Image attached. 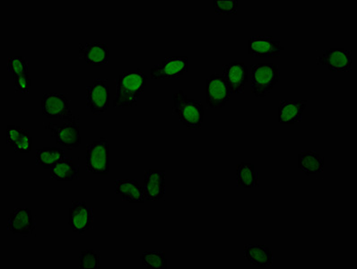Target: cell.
Returning <instances> with one entry per match:
<instances>
[{"label":"cell","mask_w":357,"mask_h":269,"mask_svg":"<svg viewBox=\"0 0 357 269\" xmlns=\"http://www.w3.org/2000/svg\"><path fill=\"white\" fill-rule=\"evenodd\" d=\"M36 229V219L29 208H15L9 215L8 230L14 236H32Z\"/></svg>","instance_id":"12"},{"label":"cell","mask_w":357,"mask_h":269,"mask_svg":"<svg viewBox=\"0 0 357 269\" xmlns=\"http://www.w3.org/2000/svg\"><path fill=\"white\" fill-rule=\"evenodd\" d=\"M231 92L220 72L212 74L206 84V102L208 108H223L230 102Z\"/></svg>","instance_id":"6"},{"label":"cell","mask_w":357,"mask_h":269,"mask_svg":"<svg viewBox=\"0 0 357 269\" xmlns=\"http://www.w3.org/2000/svg\"><path fill=\"white\" fill-rule=\"evenodd\" d=\"M283 52L280 42L272 36H252L248 42V54L252 58H278Z\"/></svg>","instance_id":"10"},{"label":"cell","mask_w":357,"mask_h":269,"mask_svg":"<svg viewBox=\"0 0 357 269\" xmlns=\"http://www.w3.org/2000/svg\"><path fill=\"white\" fill-rule=\"evenodd\" d=\"M319 64L326 66L331 72H351L353 67L352 52L346 49H326L316 59Z\"/></svg>","instance_id":"11"},{"label":"cell","mask_w":357,"mask_h":269,"mask_svg":"<svg viewBox=\"0 0 357 269\" xmlns=\"http://www.w3.org/2000/svg\"><path fill=\"white\" fill-rule=\"evenodd\" d=\"M79 53L86 64L102 67L108 63L109 49L107 43H89L79 45Z\"/></svg>","instance_id":"17"},{"label":"cell","mask_w":357,"mask_h":269,"mask_svg":"<svg viewBox=\"0 0 357 269\" xmlns=\"http://www.w3.org/2000/svg\"><path fill=\"white\" fill-rule=\"evenodd\" d=\"M115 193L121 197L123 201L143 203L144 190L139 181L134 179L115 180Z\"/></svg>","instance_id":"19"},{"label":"cell","mask_w":357,"mask_h":269,"mask_svg":"<svg viewBox=\"0 0 357 269\" xmlns=\"http://www.w3.org/2000/svg\"><path fill=\"white\" fill-rule=\"evenodd\" d=\"M43 114L47 118L77 121L67 96L57 92L47 93L42 100Z\"/></svg>","instance_id":"5"},{"label":"cell","mask_w":357,"mask_h":269,"mask_svg":"<svg viewBox=\"0 0 357 269\" xmlns=\"http://www.w3.org/2000/svg\"><path fill=\"white\" fill-rule=\"evenodd\" d=\"M147 77L139 68L123 72L116 79L114 108H130L136 105L146 87Z\"/></svg>","instance_id":"1"},{"label":"cell","mask_w":357,"mask_h":269,"mask_svg":"<svg viewBox=\"0 0 357 269\" xmlns=\"http://www.w3.org/2000/svg\"><path fill=\"white\" fill-rule=\"evenodd\" d=\"M244 256L257 268H265L273 265V252L264 244H247L244 247Z\"/></svg>","instance_id":"18"},{"label":"cell","mask_w":357,"mask_h":269,"mask_svg":"<svg viewBox=\"0 0 357 269\" xmlns=\"http://www.w3.org/2000/svg\"><path fill=\"white\" fill-rule=\"evenodd\" d=\"M52 180L58 181H73L79 179V167L71 159L65 158L50 170Z\"/></svg>","instance_id":"21"},{"label":"cell","mask_w":357,"mask_h":269,"mask_svg":"<svg viewBox=\"0 0 357 269\" xmlns=\"http://www.w3.org/2000/svg\"><path fill=\"white\" fill-rule=\"evenodd\" d=\"M8 71L13 76L24 73H29V64L23 57H12L8 59Z\"/></svg>","instance_id":"27"},{"label":"cell","mask_w":357,"mask_h":269,"mask_svg":"<svg viewBox=\"0 0 357 269\" xmlns=\"http://www.w3.org/2000/svg\"><path fill=\"white\" fill-rule=\"evenodd\" d=\"M80 268H101V255L93 249L83 250L79 254Z\"/></svg>","instance_id":"25"},{"label":"cell","mask_w":357,"mask_h":269,"mask_svg":"<svg viewBox=\"0 0 357 269\" xmlns=\"http://www.w3.org/2000/svg\"><path fill=\"white\" fill-rule=\"evenodd\" d=\"M24 131V130L20 127L8 126L7 130H6V137H7L8 144L11 146L15 145V144L20 140Z\"/></svg>","instance_id":"30"},{"label":"cell","mask_w":357,"mask_h":269,"mask_svg":"<svg viewBox=\"0 0 357 269\" xmlns=\"http://www.w3.org/2000/svg\"><path fill=\"white\" fill-rule=\"evenodd\" d=\"M298 167L307 176L321 174L324 159L314 151H302L298 155Z\"/></svg>","instance_id":"20"},{"label":"cell","mask_w":357,"mask_h":269,"mask_svg":"<svg viewBox=\"0 0 357 269\" xmlns=\"http://www.w3.org/2000/svg\"><path fill=\"white\" fill-rule=\"evenodd\" d=\"M280 78V71L274 63L252 66V92L257 98L267 96Z\"/></svg>","instance_id":"3"},{"label":"cell","mask_w":357,"mask_h":269,"mask_svg":"<svg viewBox=\"0 0 357 269\" xmlns=\"http://www.w3.org/2000/svg\"><path fill=\"white\" fill-rule=\"evenodd\" d=\"M143 267L147 269L167 268V258L165 252L161 250H149L140 256Z\"/></svg>","instance_id":"24"},{"label":"cell","mask_w":357,"mask_h":269,"mask_svg":"<svg viewBox=\"0 0 357 269\" xmlns=\"http://www.w3.org/2000/svg\"><path fill=\"white\" fill-rule=\"evenodd\" d=\"M307 101L303 100H284L278 108V122L283 125H296L302 121Z\"/></svg>","instance_id":"16"},{"label":"cell","mask_w":357,"mask_h":269,"mask_svg":"<svg viewBox=\"0 0 357 269\" xmlns=\"http://www.w3.org/2000/svg\"><path fill=\"white\" fill-rule=\"evenodd\" d=\"M33 137L31 136L29 131L24 130L20 140L15 145L12 146L15 153L17 154H26L32 151Z\"/></svg>","instance_id":"28"},{"label":"cell","mask_w":357,"mask_h":269,"mask_svg":"<svg viewBox=\"0 0 357 269\" xmlns=\"http://www.w3.org/2000/svg\"><path fill=\"white\" fill-rule=\"evenodd\" d=\"M213 7L215 14L218 15H236L238 11V1L236 0H215L213 1Z\"/></svg>","instance_id":"26"},{"label":"cell","mask_w":357,"mask_h":269,"mask_svg":"<svg viewBox=\"0 0 357 269\" xmlns=\"http://www.w3.org/2000/svg\"><path fill=\"white\" fill-rule=\"evenodd\" d=\"M189 71V58L176 56L165 59L150 70L152 79H177Z\"/></svg>","instance_id":"8"},{"label":"cell","mask_w":357,"mask_h":269,"mask_svg":"<svg viewBox=\"0 0 357 269\" xmlns=\"http://www.w3.org/2000/svg\"><path fill=\"white\" fill-rule=\"evenodd\" d=\"M68 224L78 234H83L92 229L93 224V211L86 202L73 201L70 208V221Z\"/></svg>","instance_id":"14"},{"label":"cell","mask_w":357,"mask_h":269,"mask_svg":"<svg viewBox=\"0 0 357 269\" xmlns=\"http://www.w3.org/2000/svg\"><path fill=\"white\" fill-rule=\"evenodd\" d=\"M55 137L56 143L68 149L77 148L81 145L80 127L78 121L64 124L50 123L46 127Z\"/></svg>","instance_id":"9"},{"label":"cell","mask_w":357,"mask_h":269,"mask_svg":"<svg viewBox=\"0 0 357 269\" xmlns=\"http://www.w3.org/2000/svg\"><path fill=\"white\" fill-rule=\"evenodd\" d=\"M109 143L106 139L89 143L86 146V170L90 174L108 175L109 174Z\"/></svg>","instance_id":"4"},{"label":"cell","mask_w":357,"mask_h":269,"mask_svg":"<svg viewBox=\"0 0 357 269\" xmlns=\"http://www.w3.org/2000/svg\"><path fill=\"white\" fill-rule=\"evenodd\" d=\"M63 159H65L63 150L57 148H43L36 151V164L45 168V170H51L54 165Z\"/></svg>","instance_id":"23"},{"label":"cell","mask_w":357,"mask_h":269,"mask_svg":"<svg viewBox=\"0 0 357 269\" xmlns=\"http://www.w3.org/2000/svg\"><path fill=\"white\" fill-rule=\"evenodd\" d=\"M15 90L22 93H29L31 79L29 73H24L13 76Z\"/></svg>","instance_id":"29"},{"label":"cell","mask_w":357,"mask_h":269,"mask_svg":"<svg viewBox=\"0 0 357 269\" xmlns=\"http://www.w3.org/2000/svg\"><path fill=\"white\" fill-rule=\"evenodd\" d=\"M174 111L178 120L188 130H199L204 120V108L202 102L195 99L188 98L183 90L172 95Z\"/></svg>","instance_id":"2"},{"label":"cell","mask_w":357,"mask_h":269,"mask_svg":"<svg viewBox=\"0 0 357 269\" xmlns=\"http://www.w3.org/2000/svg\"><path fill=\"white\" fill-rule=\"evenodd\" d=\"M111 102V92L107 80L96 79L86 89V108L93 114L107 112Z\"/></svg>","instance_id":"7"},{"label":"cell","mask_w":357,"mask_h":269,"mask_svg":"<svg viewBox=\"0 0 357 269\" xmlns=\"http://www.w3.org/2000/svg\"><path fill=\"white\" fill-rule=\"evenodd\" d=\"M144 199L145 201H158L165 194V171L160 170L146 171L144 175Z\"/></svg>","instance_id":"15"},{"label":"cell","mask_w":357,"mask_h":269,"mask_svg":"<svg viewBox=\"0 0 357 269\" xmlns=\"http://www.w3.org/2000/svg\"><path fill=\"white\" fill-rule=\"evenodd\" d=\"M236 180L238 187L243 189H253L259 185V173L255 165L242 162L237 165Z\"/></svg>","instance_id":"22"},{"label":"cell","mask_w":357,"mask_h":269,"mask_svg":"<svg viewBox=\"0 0 357 269\" xmlns=\"http://www.w3.org/2000/svg\"><path fill=\"white\" fill-rule=\"evenodd\" d=\"M230 92L241 95L245 90V84L249 81V70L244 62L234 61L225 65L222 70Z\"/></svg>","instance_id":"13"}]
</instances>
